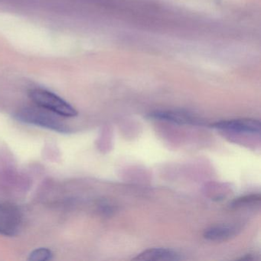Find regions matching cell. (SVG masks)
<instances>
[{"instance_id": "7a4b0ae2", "label": "cell", "mask_w": 261, "mask_h": 261, "mask_svg": "<svg viewBox=\"0 0 261 261\" xmlns=\"http://www.w3.org/2000/svg\"><path fill=\"white\" fill-rule=\"evenodd\" d=\"M29 96L38 107L56 115L64 117H74L77 115V111L74 107L51 91L35 88L30 90Z\"/></svg>"}, {"instance_id": "5b68a950", "label": "cell", "mask_w": 261, "mask_h": 261, "mask_svg": "<svg viewBox=\"0 0 261 261\" xmlns=\"http://www.w3.org/2000/svg\"><path fill=\"white\" fill-rule=\"evenodd\" d=\"M149 117L154 120H164L178 124H201V120L199 119L181 111H155L149 114Z\"/></svg>"}, {"instance_id": "6da1fadb", "label": "cell", "mask_w": 261, "mask_h": 261, "mask_svg": "<svg viewBox=\"0 0 261 261\" xmlns=\"http://www.w3.org/2000/svg\"><path fill=\"white\" fill-rule=\"evenodd\" d=\"M53 113L38 107L23 108L16 113L15 117L22 123L46 128L61 134L70 133L71 129L68 126L53 116Z\"/></svg>"}, {"instance_id": "3957f363", "label": "cell", "mask_w": 261, "mask_h": 261, "mask_svg": "<svg viewBox=\"0 0 261 261\" xmlns=\"http://www.w3.org/2000/svg\"><path fill=\"white\" fill-rule=\"evenodd\" d=\"M22 227V215L19 207L12 203L0 204V234L16 236Z\"/></svg>"}, {"instance_id": "8992f818", "label": "cell", "mask_w": 261, "mask_h": 261, "mask_svg": "<svg viewBox=\"0 0 261 261\" xmlns=\"http://www.w3.org/2000/svg\"><path fill=\"white\" fill-rule=\"evenodd\" d=\"M181 257L178 252L168 248H152L144 250L134 260H179Z\"/></svg>"}, {"instance_id": "277c9868", "label": "cell", "mask_w": 261, "mask_h": 261, "mask_svg": "<svg viewBox=\"0 0 261 261\" xmlns=\"http://www.w3.org/2000/svg\"><path fill=\"white\" fill-rule=\"evenodd\" d=\"M212 126L216 129L247 134H259L260 132V123L259 120L252 119H239L217 122L212 124Z\"/></svg>"}, {"instance_id": "ba28073f", "label": "cell", "mask_w": 261, "mask_h": 261, "mask_svg": "<svg viewBox=\"0 0 261 261\" xmlns=\"http://www.w3.org/2000/svg\"><path fill=\"white\" fill-rule=\"evenodd\" d=\"M53 258V253L48 248H39L33 250L29 256V259L32 261L51 260Z\"/></svg>"}, {"instance_id": "30bf717a", "label": "cell", "mask_w": 261, "mask_h": 261, "mask_svg": "<svg viewBox=\"0 0 261 261\" xmlns=\"http://www.w3.org/2000/svg\"><path fill=\"white\" fill-rule=\"evenodd\" d=\"M101 212L102 213L105 214V215H111V214L114 213V207L108 204H102Z\"/></svg>"}, {"instance_id": "9c48e42d", "label": "cell", "mask_w": 261, "mask_h": 261, "mask_svg": "<svg viewBox=\"0 0 261 261\" xmlns=\"http://www.w3.org/2000/svg\"><path fill=\"white\" fill-rule=\"evenodd\" d=\"M259 201H260V195L255 194V195H246V196L235 199L231 203V205L233 207H238V206L244 205V204L259 202Z\"/></svg>"}, {"instance_id": "52a82bcc", "label": "cell", "mask_w": 261, "mask_h": 261, "mask_svg": "<svg viewBox=\"0 0 261 261\" xmlns=\"http://www.w3.org/2000/svg\"><path fill=\"white\" fill-rule=\"evenodd\" d=\"M235 233V229L229 226H215L204 230V238L208 241H222L229 239Z\"/></svg>"}]
</instances>
